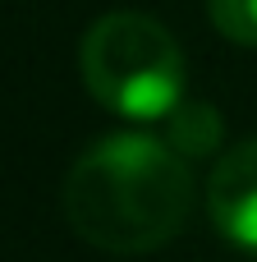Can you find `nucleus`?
Returning <instances> with one entry per match:
<instances>
[{
	"label": "nucleus",
	"mask_w": 257,
	"mask_h": 262,
	"mask_svg": "<svg viewBox=\"0 0 257 262\" xmlns=\"http://www.w3.org/2000/svg\"><path fill=\"white\" fill-rule=\"evenodd\" d=\"M207 23L225 41L257 51V0H207Z\"/></svg>",
	"instance_id": "nucleus-5"
},
{
	"label": "nucleus",
	"mask_w": 257,
	"mask_h": 262,
	"mask_svg": "<svg viewBox=\"0 0 257 262\" xmlns=\"http://www.w3.org/2000/svg\"><path fill=\"white\" fill-rule=\"evenodd\" d=\"M207 216L244 253H257V138L221 152L207 175Z\"/></svg>",
	"instance_id": "nucleus-3"
},
{
	"label": "nucleus",
	"mask_w": 257,
	"mask_h": 262,
	"mask_svg": "<svg viewBox=\"0 0 257 262\" xmlns=\"http://www.w3.org/2000/svg\"><path fill=\"white\" fill-rule=\"evenodd\" d=\"M221 138H225V120H221V111H216L212 101L184 97V101L166 115V143H170L184 161L212 157V152L221 147Z\"/></svg>",
	"instance_id": "nucleus-4"
},
{
	"label": "nucleus",
	"mask_w": 257,
	"mask_h": 262,
	"mask_svg": "<svg viewBox=\"0 0 257 262\" xmlns=\"http://www.w3.org/2000/svg\"><path fill=\"white\" fill-rule=\"evenodd\" d=\"M60 203L83 244L115 258H143L184 230L193 212V175L166 138L110 134L78 152Z\"/></svg>",
	"instance_id": "nucleus-1"
},
{
	"label": "nucleus",
	"mask_w": 257,
	"mask_h": 262,
	"mask_svg": "<svg viewBox=\"0 0 257 262\" xmlns=\"http://www.w3.org/2000/svg\"><path fill=\"white\" fill-rule=\"evenodd\" d=\"M78 74L97 106L124 120H166L189 88V60L175 32L143 9H110L78 41Z\"/></svg>",
	"instance_id": "nucleus-2"
}]
</instances>
